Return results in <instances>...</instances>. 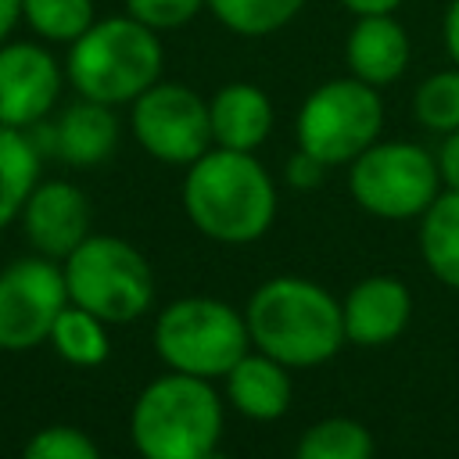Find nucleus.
Instances as JSON below:
<instances>
[{
  "label": "nucleus",
  "instance_id": "nucleus-1",
  "mask_svg": "<svg viewBox=\"0 0 459 459\" xmlns=\"http://www.w3.org/2000/svg\"><path fill=\"white\" fill-rule=\"evenodd\" d=\"M186 219L219 244H251L276 219V186L251 151L212 147L183 179Z\"/></svg>",
  "mask_w": 459,
  "mask_h": 459
},
{
  "label": "nucleus",
  "instance_id": "nucleus-2",
  "mask_svg": "<svg viewBox=\"0 0 459 459\" xmlns=\"http://www.w3.org/2000/svg\"><path fill=\"white\" fill-rule=\"evenodd\" d=\"M251 344L287 369H308L337 355L344 337L341 301L301 276L265 280L244 312Z\"/></svg>",
  "mask_w": 459,
  "mask_h": 459
},
{
  "label": "nucleus",
  "instance_id": "nucleus-3",
  "mask_svg": "<svg viewBox=\"0 0 459 459\" xmlns=\"http://www.w3.org/2000/svg\"><path fill=\"white\" fill-rule=\"evenodd\" d=\"M165 50L154 29L129 14L97 18L79 39L68 43L65 79L86 100L118 108L133 104L161 79Z\"/></svg>",
  "mask_w": 459,
  "mask_h": 459
},
{
  "label": "nucleus",
  "instance_id": "nucleus-4",
  "mask_svg": "<svg viewBox=\"0 0 459 459\" xmlns=\"http://www.w3.org/2000/svg\"><path fill=\"white\" fill-rule=\"evenodd\" d=\"M129 434L143 459H201L219 445L222 402L212 380L172 369L140 391Z\"/></svg>",
  "mask_w": 459,
  "mask_h": 459
},
{
  "label": "nucleus",
  "instance_id": "nucleus-5",
  "mask_svg": "<svg viewBox=\"0 0 459 459\" xmlns=\"http://www.w3.org/2000/svg\"><path fill=\"white\" fill-rule=\"evenodd\" d=\"M68 301L104 323H133L154 301L147 258L122 237L90 233L61 265Z\"/></svg>",
  "mask_w": 459,
  "mask_h": 459
},
{
  "label": "nucleus",
  "instance_id": "nucleus-6",
  "mask_svg": "<svg viewBox=\"0 0 459 459\" xmlns=\"http://www.w3.org/2000/svg\"><path fill=\"white\" fill-rule=\"evenodd\" d=\"M251 348V333L244 316L215 298H179L161 308L154 323V351L158 359L201 380L226 377Z\"/></svg>",
  "mask_w": 459,
  "mask_h": 459
},
{
  "label": "nucleus",
  "instance_id": "nucleus-7",
  "mask_svg": "<svg viewBox=\"0 0 459 459\" xmlns=\"http://www.w3.org/2000/svg\"><path fill=\"white\" fill-rule=\"evenodd\" d=\"M384 129V100L377 86L344 75L316 86L294 118L298 147L323 165H351Z\"/></svg>",
  "mask_w": 459,
  "mask_h": 459
},
{
  "label": "nucleus",
  "instance_id": "nucleus-8",
  "mask_svg": "<svg viewBox=\"0 0 459 459\" xmlns=\"http://www.w3.org/2000/svg\"><path fill=\"white\" fill-rule=\"evenodd\" d=\"M348 190L377 219H416L441 194L437 158L409 140H377L348 165Z\"/></svg>",
  "mask_w": 459,
  "mask_h": 459
},
{
  "label": "nucleus",
  "instance_id": "nucleus-9",
  "mask_svg": "<svg viewBox=\"0 0 459 459\" xmlns=\"http://www.w3.org/2000/svg\"><path fill=\"white\" fill-rule=\"evenodd\" d=\"M136 143L165 165H194L212 151L208 100L183 82H154L133 100L129 115Z\"/></svg>",
  "mask_w": 459,
  "mask_h": 459
},
{
  "label": "nucleus",
  "instance_id": "nucleus-10",
  "mask_svg": "<svg viewBox=\"0 0 459 459\" xmlns=\"http://www.w3.org/2000/svg\"><path fill=\"white\" fill-rule=\"evenodd\" d=\"M68 305V287L54 258H22L0 273V351H32L50 341V326Z\"/></svg>",
  "mask_w": 459,
  "mask_h": 459
},
{
  "label": "nucleus",
  "instance_id": "nucleus-11",
  "mask_svg": "<svg viewBox=\"0 0 459 459\" xmlns=\"http://www.w3.org/2000/svg\"><path fill=\"white\" fill-rule=\"evenodd\" d=\"M61 65L57 57L25 39L0 43V122L14 129H29L50 115L61 93Z\"/></svg>",
  "mask_w": 459,
  "mask_h": 459
},
{
  "label": "nucleus",
  "instance_id": "nucleus-12",
  "mask_svg": "<svg viewBox=\"0 0 459 459\" xmlns=\"http://www.w3.org/2000/svg\"><path fill=\"white\" fill-rule=\"evenodd\" d=\"M22 226L36 255L65 262L90 237V201L68 179H43L22 208Z\"/></svg>",
  "mask_w": 459,
  "mask_h": 459
},
{
  "label": "nucleus",
  "instance_id": "nucleus-13",
  "mask_svg": "<svg viewBox=\"0 0 459 459\" xmlns=\"http://www.w3.org/2000/svg\"><path fill=\"white\" fill-rule=\"evenodd\" d=\"M409 57H412V43L394 14H359L344 36L348 75L377 90L398 82L409 68Z\"/></svg>",
  "mask_w": 459,
  "mask_h": 459
},
{
  "label": "nucleus",
  "instance_id": "nucleus-14",
  "mask_svg": "<svg viewBox=\"0 0 459 459\" xmlns=\"http://www.w3.org/2000/svg\"><path fill=\"white\" fill-rule=\"evenodd\" d=\"M341 316L348 341L377 348L405 330L412 316V294L398 276H366L341 301Z\"/></svg>",
  "mask_w": 459,
  "mask_h": 459
},
{
  "label": "nucleus",
  "instance_id": "nucleus-15",
  "mask_svg": "<svg viewBox=\"0 0 459 459\" xmlns=\"http://www.w3.org/2000/svg\"><path fill=\"white\" fill-rule=\"evenodd\" d=\"M212 143L226 151H258L273 133V100L255 82H226L208 100Z\"/></svg>",
  "mask_w": 459,
  "mask_h": 459
},
{
  "label": "nucleus",
  "instance_id": "nucleus-16",
  "mask_svg": "<svg viewBox=\"0 0 459 459\" xmlns=\"http://www.w3.org/2000/svg\"><path fill=\"white\" fill-rule=\"evenodd\" d=\"M50 140H54V154L61 161L79 165V169L100 165L104 158H111V151L118 143V118L108 104L79 97L75 104H68L57 115Z\"/></svg>",
  "mask_w": 459,
  "mask_h": 459
},
{
  "label": "nucleus",
  "instance_id": "nucleus-17",
  "mask_svg": "<svg viewBox=\"0 0 459 459\" xmlns=\"http://www.w3.org/2000/svg\"><path fill=\"white\" fill-rule=\"evenodd\" d=\"M222 380L233 409L251 420H280L290 409V373L265 351H247Z\"/></svg>",
  "mask_w": 459,
  "mask_h": 459
},
{
  "label": "nucleus",
  "instance_id": "nucleus-18",
  "mask_svg": "<svg viewBox=\"0 0 459 459\" xmlns=\"http://www.w3.org/2000/svg\"><path fill=\"white\" fill-rule=\"evenodd\" d=\"M420 251L427 269L459 290V190H441L420 215Z\"/></svg>",
  "mask_w": 459,
  "mask_h": 459
},
{
  "label": "nucleus",
  "instance_id": "nucleus-19",
  "mask_svg": "<svg viewBox=\"0 0 459 459\" xmlns=\"http://www.w3.org/2000/svg\"><path fill=\"white\" fill-rule=\"evenodd\" d=\"M39 183V151L25 129L0 122V230L22 215L29 194Z\"/></svg>",
  "mask_w": 459,
  "mask_h": 459
},
{
  "label": "nucleus",
  "instance_id": "nucleus-20",
  "mask_svg": "<svg viewBox=\"0 0 459 459\" xmlns=\"http://www.w3.org/2000/svg\"><path fill=\"white\" fill-rule=\"evenodd\" d=\"M204 4L222 29H230L233 36L258 39L290 25L308 0H204Z\"/></svg>",
  "mask_w": 459,
  "mask_h": 459
},
{
  "label": "nucleus",
  "instance_id": "nucleus-21",
  "mask_svg": "<svg viewBox=\"0 0 459 459\" xmlns=\"http://www.w3.org/2000/svg\"><path fill=\"white\" fill-rule=\"evenodd\" d=\"M50 344L72 366H97L108 359V323L68 301L50 326Z\"/></svg>",
  "mask_w": 459,
  "mask_h": 459
},
{
  "label": "nucleus",
  "instance_id": "nucleus-22",
  "mask_svg": "<svg viewBox=\"0 0 459 459\" xmlns=\"http://www.w3.org/2000/svg\"><path fill=\"white\" fill-rule=\"evenodd\" d=\"M294 459H373V437L359 420L330 416L301 434Z\"/></svg>",
  "mask_w": 459,
  "mask_h": 459
},
{
  "label": "nucleus",
  "instance_id": "nucleus-23",
  "mask_svg": "<svg viewBox=\"0 0 459 459\" xmlns=\"http://www.w3.org/2000/svg\"><path fill=\"white\" fill-rule=\"evenodd\" d=\"M22 22L47 43H72L93 22V0H22Z\"/></svg>",
  "mask_w": 459,
  "mask_h": 459
},
{
  "label": "nucleus",
  "instance_id": "nucleus-24",
  "mask_svg": "<svg viewBox=\"0 0 459 459\" xmlns=\"http://www.w3.org/2000/svg\"><path fill=\"white\" fill-rule=\"evenodd\" d=\"M412 115L430 133H455L459 129V68H445L427 75L412 93Z\"/></svg>",
  "mask_w": 459,
  "mask_h": 459
},
{
  "label": "nucleus",
  "instance_id": "nucleus-25",
  "mask_svg": "<svg viewBox=\"0 0 459 459\" xmlns=\"http://www.w3.org/2000/svg\"><path fill=\"white\" fill-rule=\"evenodd\" d=\"M22 459H100V448H97L93 437L82 434L79 427L54 423V427L36 430V434L25 441Z\"/></svg>",
  "mask_w": 459,
  "mask_h": 459
},
{
  "label": "nucleus",
  "instance_id": "nucleus-26",
  "mask_svg": "<svg viewBox=\"0 0 459 459\" xmlns=\"http://www.w3.org/2000/svg\"><path fill=\"white\" fill-rule=\"evenodd\" d=\"M126 14L136 18L140 25L154 29V32H169V29H183L186 22H194L201 14V7H208L204 0H122Z\"/></svg>",
  "mask_w": 459,
  "mask_h": 459
},
{
  "label": "nucleus",
  "instance_id": "nucleus-27",
  "mask_svg": "<svg viewBox=\"0 0 459 459\" xmlns=\"http://www.w3.org/2000/svg\"><path fill=\"white\" fill-rule=\"evenodd\" d=\"M326 169H330V165H323L319 158H312L308 151H301V147H298V151L290 154V161H287V179H290V186L312 190V186H319V183H323Z\"/></svg>",
  "mask_w": 459,
  "mask_h": 459
},
{
  "label": "nucleus",
  "instance_id": "nucleus-28",
  "mask_svg": "<svg viewBox=\"0 0 459 459\" xmlns=\"http://www.w3.org/2000/svg\"><path fill=\"white\" fill-rule=\"evenodd\" d=\"M434 158H437V172H441L445 190H459V129L445 133V140H441Z\"/></svg>",
  "mask_w": 459,
  "mask_h": 459
},
{
  "label": "nucleus",
  "instance_id": "nucleus-29",
  "mask_svg": "<svg viewBox=\"0 0 459 459\" xmlns=\"http://www.w3.org/2000/svg\"><path fill=\"white\" fill-rule=\"evenodd\" d=\"M441 36H445V50H448L452 65L459 68V0H448L445 22H441Z\"/></svg>",
  "mask_w": 459,
  "mask_h": 459
},
{
  "label": "nucleus",
  "instance_id": "nucleus-30",
  "mask_svg": "<svg viewBox=\"0 0 459 459\" xmlns=\"http://www.w3.org/2000/svg\"><path fill=\"white\" fill-rule=\"evenodd\" d=\"M344 11H351L355 18L359 14H394L402 7V0H337Z\"/></svg>",
  "mask_w": 459,
  "mask_h": 459
},
{
  "label": "nucleus",
  "instance_id": "nucleus-31",
  "mask_svg": "<svg viewBox=\"0 0 459 459\" xmlns=\"http://www.w3.org/2000/svg\"><path fill=\"white\" fill-rule=\"evenodd\" d=\"M18 22H22V0H0V43L11 39Z\"/></svg>",
  "mask_w": 459,
  "mask_h": 459
},
{
  "label": "nucleus",
  "instance_id": "nucleus-32",
  "mask_svg": "<svg viewBox=\"0 0 459 459\" xmlns=\"http://www.w3.org/2000/svg\"><path fill=\"white\" fill-rule=\"evenodd\" d=\"M201 459H230V455H222L219 448H212V452H208V455H201Z\"/></svg>",
  "mask_w": 459,
  "mask_h": 459
}]
</instances>
